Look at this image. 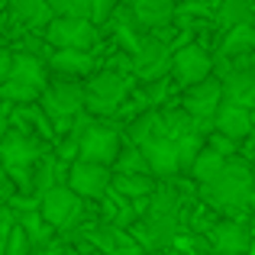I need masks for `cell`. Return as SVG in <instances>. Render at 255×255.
Returning a JSON list of instances; mask_svg holds the SVG:
<instances>
[{"label": "cell", "instance_id": "44", "mask_svg": "<svg viewBox=\"0 0 255 255\" xmlns=\"http://www.w3.org/2000/svg\"><path fill=\"white\" fill-rule=\"evenodd\" d=\"M3 217H6V213H3V207H0V220H3Z\"/></svg>", "mask_w": 255, "mask_h": 255}, {"label": "cell", "instance_id": "8", "mask_svg": "<svg viewBox=\"0 0 255 255\" xmlns=\"http://www.w3.org/2000/svg\"><path fill=\"white\" fill-rule=\"evenodd\" d=\"M223 81L220 78H207L200 84L184 87V97H181V107L191 113L194 120H213L217 110L223 107Z\"/></svg>", "mask_w": 255, "mask_h": 255}, {"label": "cell", "instance_id": "33", "mask_svg": "<svg viewBox=\"0 0 255 255\" xmlns=\"http://www.w3.org/2000/svg\"><path fill=\"white\" fill-rule=\"evenodd\" d=\"M207 145H210L213 152H220L223 158H236V139L223 136V132H217V129H213L210 136H207Z\"/></svg>", "mask_w": 255, "mask_h": 255}, {"label": "cell", "instance_id": "12", "mask_svg": "<svg viewBox=\"0 0 255 255\" xmlns=\"http://www.w3.org/2000/svg\"><path fill=\"white\" fill-rule=\"evenodd\" d=\"M42 107L49 117H78L84 110V87L75 81H55L42 91Z\"/></svg>", "mask_w": 255, "mask_h": 255}, {"label": "cell", "instance_id": "35", "mask_svg": "<svg viewBox=\"0 0 255 255\" xmlns=\"http://www.w3.org/2000/svg\"><path fill=\"white\" fill-rule=\"evenodd\" d=\"M107 255H142V246H139L132 236H126L123 230H117V246H113Z\"/></svg>", "mask_w": 255, "mask_h": 255}, {"label": "cell", "instance_id": "34", "mask_svg": "<svg viewBox=\"0 0 255 255\" xmlns=\"http://www.w3.org/2000/svg\"><path fill=\"white\" fill-rule=\"evenodd\" d=\"M187 252L191 255H217L213 236H207V233H191V236H187Z\"/></svg>", "mask_w": 255, "mask_h": 255}, {"label": "cell", "instance_id": "21", "mask_svg": "<svg viewBox=\"0 0 255 255\" xmlns=\"http://www.w3.org/2000/svg\"><path fill=\"white\" fill-rule=\"evenodd\" d=\"M158 136H168L165 113L145 110V113H139V117L132 120V126H129V142L132 145H145V142H152V139H158Z\"/></svg>", "mask_w": 255, "mask_h": 255}, {"label": "cell", "instance_id": "10", "mask_svg": "<svg viewBox=\"0 0 255 255\" xmlns=\"http://www.w3.org/2000/svg\"><path fill=\"white\" fill-rule=\"evenodd\" d=\"M217 255H255V236L239 220H220L210 230Z\"/></svg>", "mask_w": 255, "mask_h": 255}, {"label": "cell", "instance_id": "43", "mask_svg": "<svg viewBox=\"0 0 255 255\" xmlns=\"http://www.w3.org/2000/svg\"><path fill=\"white\" fill-rule=\"evenodd\" d=\"M249 113H252V126H255V107H252V110H249Z\"/></svg>", "mask_w": 255, "mask_h": 255}, {"label": "cell", "instance_id": "29", "mask_svg": "<svg viewBox=\"0 0 255 255\" xmlns=\"http://www.w3.org/2000/svg\"><path fill=\"white\" fill-rule=\"evenodd\" d=\"M55 16H78V19H91L94 13V0H49Z\"/></svg>", "mask_w": 255, "mask_h": 255}, {"label": "cell", "instance_id": "3", "mask_svg": "<svg viewBox=\"0 0 255 255\" xmlns=\"http://www.w3.org/2000/svg\"><path fill=\"white\" fill-rule=\"evenodd\" d=\"M45 42L55 49H78L87 52L97 42V26L91 19H78V16H55L45 26Z\"/></svg>", "mask_w": 255, "mask_h": 255}, {"label": "cell", "instance_id": "20", "mask_svg": "<svg viewBox=\"0 0 255 255\" xmlns=\"http://www.w3.org/2000/svg\"><path fill=\"white\" fill-rule=\"evenodd\" d=\"M49 71L62 75L65 81L81 78V75L91 71V55H87V52H78V49H55V55L49 58Z\"/></svg>", "mask_w": 255, "mask_h": 255}, {"label": "cell", "instance_id": "13", "mask_svg": "<svg viewBox=\"0 0 255 255\" xmlns=\"http://www.w3.org/2000/svg\"><path fill=\"white\" fill-rule=\"evenodd\" d=\"M42 155L39 149V139H32L29 132H19V129H10L6 139L0 142V162H3L6 171L13 168H32V162Z\"/></svg>", "mask_w": 255, "mask_h": 255}, {"label": "cell", "instance_id": "7", "mask_svg": "<svg viewBox=\"0 0 255 255\" xmlns=\"http://www.w3.org/2000/svg\"><path fill=\"white\" fill-rule=\"evenodd\" d=\"M110 181H113V168L97 162H81L78 158L75 165H68V187L78 194V197H104L110 194Z\"/></svg>", "mask_w": 255, "mask_h": 255}, {"label": "cell", "instance_id": "9", "mask_svg": "<svg viewBox=\"0 0 255 255\" xmlns=\"http://www.w3.org/2000/svg\"><path fill=\"white\" fill-rule=\"evenodd\" d=\"M132 68H136V75L142 78V81H158V78H165L171 71V52L168 45H165V39H142L136 49V55H132Z\"/></svg>", "mask_w": 255, "mask_h": 255}, {"label": "cell", "instance_id": "23", "mask_svg": "<svg viewBox=\"0 0 255 255\" xmlns=\"http://www.w3.org/2000/svg\"><path fill=\"white\" fill-rule=\"evenodd\" d=\"M181 210V191L174 187H155L149 197V207H145V217H178Z\"/></svg>", "mask_w": 255, "mask_h": 255}, {"label": "cell", "instance_id": "39", "mask_svg": "<svg viewBox=\"0 0 255 255\" xmlns=\"http://www.w3.org/2000/svg\"><path fill=\"white\" fill-rule=\"evenodd\" d=\"M6 132H10V110L6 104H0V142L6 139Z\"/></svg>", "mask_w": 255, "mask_h": 255}, {"label": "cell", "instance_id": "24", "mask_svg": "<svg viewBox=\"0 0 255 255\" xmlns=\"http://www.w3.org/2000/svg\"><path fill=\"white\" fill-rule=\"evenodd\" d=\"M249 52H255V26L252 23L236 26V29L226 32V39H223V55L239 58V55H249Z\"/></svg>", "mask_w": 255, "mask_h": 255}, {"label": "cell", "instance_id": "31", "mask_svg": "<svg viewBox=\"0 0 255 255\" xmlns=\"http://www.w3.org/2000/svg\"><path fill=\"white\" fill-rule=\"evenodd\" d=\"M36 249H32V243H29V236H26V226L16 220V226H13V233H10V243H6V252L3 255H32Z\"/></svg>", "mask_w": 255, "mask_h": 255}, {"label": "cell", "instance_id": "28", "mask_svg": "<svg viewBox=\"0 0 255 255\" xmlns=\"http://www.w3.org/2000/svg\"><path fill=\"white\" fill-rule=\"evenodd\" d=\"M39 97H42V91H36V87H29L23 81H13V78L6 84H0V100L3 104H32Z\"/></svg>", "mask_w": 255, "mask_h": 255}, {"label": "cell", "instance_id": "25", "mask_svg": "<svg viewBox=\"0 0 255 255\" xmlns=\"http://www.w3.org/2000/svg\"><path fill=\"white\" fill-rule=\"evenodd\" d=\"M220 23L226 26V29H236V26H246L252 23V0H223L220 3Z\"/></svg>", "mask_w": 255, "mask_h": 255}, {"label": "cell", "instance_id": "37", "mask_svg": "<svg viewBox=\"0 0 255 255\" xmlns=\"http://www.w3.org/2000/svg\"><path fill=\"white\" fill-rule=\"evenodd\" d=\"M13 75V52L0 45V84H6Z\"/></svg>", "mask_w": 255, "mask_h": 255}, {"label": "cell", "instance_id": "11", "mask_svg": "<svg viewBox=\"0 0 255 255\" xmlns=\"http://www.w3.org/2000/svg\"><path fill=\"white\" fill-rule=\"evenodd\" d=\"M145 155V165H149V174L155 178H174L181 174V152H178V139L171 136H158L152 142L139 145Z\"/></svg>", "mask_w": 255, "mask_h": 255}, {"label": "cell", "instance_id": "26", "mask_svg": "<svg viewBox=\"0 0 255 255\" xmlns=\"http://www.w3.org/2000/svg\"><path fill=\"white\" fill-rule=\"evenodd\" d=\"M19 223L26 226V236H29V243H32V249H36V252H42V249H49V246H52V236H55V230H52V226L45 223L42 217H39V207L29 213V217H23Z\"/></svg>", "mask_w": 255, "mask_h": 255}, {"label": "cell", "instance_id": "17", "mask_svg": "<svg viewBox=\"0 0 255 255\" xmlns=\"http://www.w3.org/2000/svg\"><path fill=\"white\" fill-rule=\"evenodd\" d=\"M10 78L36 87V91H45L49 87V62H42L32 52H19V55H13V75Z\"/></svg>", "mask_w": 255, "mask_h": 255}, {"label": "cell", "instance_id": "4", "mask_svg": "<svg viewBox=\"0 0 255 255\" xmlns=\"http://www.w3.org/2000/svg\"><path fill=\"white\" fill-rule=\"evenodd\" d=\"M78 142H81V162H97V165H107V168H113L120 152H123L120 132L104 123H91Z\"/></svg>", "mask_w": 255, "mask_h": 255}, {"label": "cell", "instance_id": "1", "mask_svg": "<svg viewBox=\"0 0 255 255\" xmlns=\"http://www.w3.org/2000/svg\"><path fill=\"white\" fill-rule=\"evenodd\" d=\"M252 191H255V171L243 158H230L213 184L200 187L207 204H210L213 210L226 213L230 220H236V213L252 204Z\"/></svg>", "mask_w": 255, "mask_h": 255}, {"label": "cell", "instance_id": "45", "mask_svg": "<svg viewBox=\"0 0 255 255\" xmlns=\"http://www.w3.org/2000/svg\"><path fill=\"white\" fill-rule=\"evenodd\" d=\"M252 236H255V220H252Z\"/></svg>", "mask_w": 255, "mask_h": 255}, {"label": "cell", "instance_id": "46", "mask_svg": "<svg viewBox=\"0 0 255 255\" xmlns=\"http://www.w3.org/2000/svg\"><path fill=\"white\" fill-rule=\"evenodd\" d=\"M252 13H255V0H252Z\"/></svg>", "mask_w": 255, "mask_h": 255}, {"label": "cell", "instance_id": "19", "mask_svg": "<svg viewBox=\"0 0 255 255\" xmlns=\"http://www.w3.org/2000/svg\"><path fill=\"white\" fill-rule=\"evenodd\" d=\"M132 16L145 29H158L174 16V0H132Z\"/></svg>", "mask_w": 255, "mask_h": 255}, {"label": "cell", "instance_id": "40", "mask_svg": "<svg viewBox=\"0 0 255 255\" xmlns=\"http://www.w3.org/2000/svg\"><path fill=\"white\" fill-rule=\"evenodd\" d=\"M6 191H10V174H6L3 162H0V194H6Z\"/></svg>", "mask_w": 255, "mask_h": 255}, {"label": "cell", "instance_id": "41", "mask_svg": "<svg viewBox=\"0 0 255 255\" xmlns=\"http://www.w3.org/2000/svg\"><path fill=\"white\" fill-rule=\"evenodd\" d=\"M155 255H191L187 249H174V246H168V249H162V252H155Z\"/></svg>", "mask_w": 255, "mask_h": 255}, {"label": "cell", "instance_id": "16", "mask_svg": "<svg viewBox=\"0 0 255 255\" xmlns=\"http://www.w3.org/2000/svg\"><path fill=\"white\" fill-rule=\"evenodd\" d=\"M223 97L246 110L255 107V68H233L223 78Z\"/></svg>", "mask_w": 255, "mask_h": 255}, {"label": "cell", "instance_id": "22", "mask_svg": "<svg viewBox=\"0 0 255 255\" xmlns=\"http://www.w3.org/2000/svg\"><path fill=\"white\" fill-rule=\"evenodd\" d=\"M226 162H230V158H223L220 152H213L210 145H204V152L197 155V162H194V168H191L187 178H191L194 184L207 187V184H213V181L220 178V171L226 168Z\"/></svg>", "mask_w": 255, "mask_h": 255}, {"label": "cell", "instance_id": "38", "mask_svg": "<svg viewBox=\"0 0 255 255\" xmlns=\"http://www.w3.org/2000/svg\"><path fill=\"white\" fill-rule=\"evenodd\" d=\"M13 226H16V220L6 213L3 220H0V255L6 252V243H10V233H13Z\"/></svg>", "mask_w": 255, "mask_h": 255}, {"label": "cell", "instance_id": "5", "mask_svg": "<svg viewBox=\"0 0 255 255\" xmlns=\"http://www.w3.org/2000/svg\"><path fill=\"white\" fill-rule=\"evenodd\" d=\"M126 97V78L117 71H100L84 87V110L91 113H110Z\"/></svg>", "mask_w": 255, "mask_h": 255}, {"label": "cell", "instance_id": "36", "mask_svg": "<svg viewBox=\"0 0 255 255\" xmlns=\"http://www.w3.org/2000/svg\"><path fill=\"white\" fill-rule=\"evenodd\" d=\"M113 3L117 0H94V13H91V23H104L107 16L113 13Z\"/></svg>", "mask_w": 255, "mask_h": 255}, {"label": "cell", "instance_id": "30", "mask_svg": "<svg viewBox=\"0 0 255 255\" xmlns=\"http://www.w3.org/2000/svg\"><path fill=\"white\" fill-rule=\"evenodd\" d=\"M117 171H149L142 149H139V145H129V149L120 152V158H117Z\"/></svg>", "mask_w": 255, "mask_h": 255}, {"label": "cell", "instance_id": "27", "mask_svg": "<svg viewBox=\"0 0 255 255\" xmlns=\"http://www.w3.org/2000/svg\"><path fill=\"white\" fill-rule=\"evenodd\" d=\"M207 139L200 136V132H184V136L178 139V152H181V174H191L194 162H197V155L204 152Z\"/></svg>", "mask_w": 255, "mask_h": 255}, {"label": "cell", "instance_id": "6", "mask_svg": "<svg viewBox=\"0 0 255 255\" xmlns=\"http://www.w3.org/2000/svg\"><path fill=\"white\" fill-rule=\"evenodd\" d=\"M171 78L184 87L207 81V78H213V58L200 45H181L171 55Z\"/></svg>", "mask_w": 255, "mask_h": 255}, {"label": "cell", "instance_id": "18", "mask_svg": "<svg viewBox=\"0 0 255 255\" xmlns=\"http://www.w3.org/2000/svg\"><path fill=\"white\" fill-rule=\"evenodd\" d=\"M10 13L16 23L29 26V29H42L55 19V13H52L49 0H10Z\"/></svg>", "mask_w": 255, "mask_h": 255}, {"label": "cell", "instance_id": "2", "mask_svg": "<svg viewBox=\"0 0 255 255\" xmlns=\"http://www.w3.org/2000/svg\"><path fill=\"white\" fill-rule=\"evenodd\" d=\"M36 207H39V217L55 233L71 230V223L81 220V197H78L68 184H55V187H49V191H42Z\"/></svg>", "mask_w": 255, "mask_h": 255}, {"label": "cell", "instance_id": "42", "mask_svg": "<svg viewBox=\"0 0 255 255\" xmlns=\"http://www.w3.org/2000/svg\"><path fill=\"white\" fill-rule=\"evenodd\" d=\"M58 255H84V252L78 249V246H75V249H71V246H68V249H62V252H58Z\"/></svg>", "mask_w": 255, "mask_h": 255}, {"label": "cell", "instance_id": "32", "mask_svg": "<svg viewBox=\"0 0 255 255\" xmlns=\"http://www.w3.org/2000/svg\"><path fill=\"white\" fill-rule=\"evenodd\" d=\"M55 168H58V162H42V165L32 168V184H36L39 194L49 191V187H55Z\"/></svg>", "mask_w": 255, "mask_h": 255}, {"label": "cell", "instance_id": "14", "mask_svg": "<svg viewBox=\"0 0 255 255\" xmlns=\"http://www.w3.org/2000/svg\"><path fill=\"white\" fill-rule=\"evenodd\" d=\"M213 129L223 132V136H230V139H236V142H243V139H249L255 132L252 113L246 110V107H239V104L223 100V107H220L217 117H213Z\"/></svg>", "mask_w": 255, "mask_h": 255}, {"label": "cell", "instance_id": "15", "mask_svg": "<svg viewBox=\"0 0 255 255\" xmlns=\"http://www.w3.org/2000/svg\"><path fill=\"white\" fill-rule=\"evenodd\" d=\"M110 191L123 200H145L155 191V178L149 171H113Z\"/></svg>", "mask_w": 255, "mask_h": 255}]
</instances>
